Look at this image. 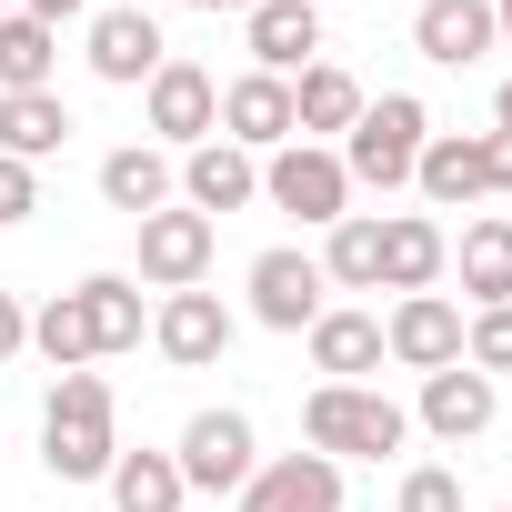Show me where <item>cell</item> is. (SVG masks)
<instances>
[{"label": "cell", "mask_w": 512, "mask_h": 512, "mask_svg": "<svg viewBox=\"0 0 512 512\" xmlns=\"http://www.w3.org/2000/svg\"><path fill=\"white\" fill-rule=\"evenodd\" d=\"M41 462L51 482H111L121 462V422H111V382L101 372H61L41 402Z\"/></svg>", "instance_id": "cell-1"}, {"label": "cell", "mask_w": 512, "mask_h": 512, "mask_svg": "<svg viewBox=\"0 0 512 512\" xmlns=\"http://www.w3.org/2000/svg\"><path fill=\"white\" fill-rule=\"evenodd\" d=\"M302 432H312V452H332V462H382V452L412 442V412H402L392 392H372V382H322V392L302 402Z\"/></svg>", "instance_id": "cell-2"}, {"label": "cell", "mask_w": 512, "mask_h": 512, "mask_svg": "<svg viewBox=\"0 0 512 512\" xmlns=\"http://www.w3.org/2000/svg\"><path fill=\"white\" fill-rule=\"evenodd\" d=\"M422 141H432V111H422L412 91L362 101V121L342 131V171H352V191H402L412 161H422Z\"/></svg>", "instance_id": "cell-3"}, {"label": "cell", "mask_w": 512, "mask_h": 512, "mask_svg": "<svg viewBox=\"0 0 512 512\" xmlns=\"http://www.w3.org/2000/svg\"><path fill=\"white\" fill-rule=\"evenodd\" d=\"M412 181H422L432 211L492 201V191H512V141H502V131H432L422 161H412Z\"/></svg>", "instance_id": "cell-4"}, {"label": "cell", "mask_w": 512, "mask_h": 512, "mask_svg": "<svg viewBox=\"0 0 512 512\" xmlns=\"http://www.w3.org/2000/svg\"><path fill=\"white\" fill-rule=\"evenodd\" d=\"M262 201H272V211H302L312 231H332V221L352 211V171H342V151H322V141H282V151H262Z\"/></svg>", "instance_id": "cell-5"}, {"label": "cell", "mask_w": 512, "mask_h": 512, "mask_svg": "<svg viewBox=\"0 0 512 512\" xmlns=\"http://www.w3.org/2000/svg\"><path fill=\"white\" fill-rule=\"evenodd\" d=\"M181 492H241L251 472H262V442H251V422L231 412V402H211V412H191L181 422Z\"/></svg>", "instance_id": "cell-6"}, {"label": "cell", "mask_w": 512, "mask_h": 512, "mask_svg": "<svg viewBox=\"0 0 512 512\" xmlns=\"http://www.w3.org/2000/svg\"><path fill=\"white\" fill-rule=\"evenodd\" d=\"M322 292L332 282H322L312 251H262V262H251V322H262V332H312L332 312Z\"/></svg>", "instance_id": "cell-7"}, {"label": "cell", "mask_w": 512, "mask_h": 512, "mask_svg": "<svg viewBox=\"0 0 512 512\" xmlns=\"http://www.w3.org/2000/svg\"><path fill=\"white\" fill-rule=\"evenodd\" d=\"M382 362H402V372H452V362H462V302L402 292L392 322H382Z\"/></svg>", "instance_id": "cell-8"}, {"label": "cell", "mask_w": 512, "mask_h": 512, "mask_svg": "<svg viewBox=\"0 0 512 512\" xmlns=\"http://www.w3.org/2000/svg\"><path fill=\"white\" fill-rule=\"evenodd\" d=\"M211 241H221V221H201L191 201H181V211H151V221H141V282H151V292H201Z\"/></svg>", "instance_id": "cell-9"}, {"label": "cell", "mask_w": 512, "mask_h": 512, "mask_svg": "<svg viewBox=\"0 0 512 512\" xmlns=\"http://www.w3.org/2000/svg\"><path fill=\"white\" fill-rule=\"evenodd\" d=\"M181 201L201 211V221H221V211H251V201H262V161H251L241 141H191L181 151Z\"/></svg>", "instance_id": "cell-10"}, {"label": "cell", "mask_w": 512, "mask_h": 512, "mask_svg": "<svg viewBox=\"0 0 512 512\" xmlns=\"http://www.w3.org/2000/svg\"><path fill=\"white\" fill-rule=\"evenodd\" d=\"M141 91H151V131H161L171 151H191V141L221 131V81H211L201 61H161Z\"/></svg>", "instance_id": "cell-11"}, {"label": "cell", "mask_w": 512, "mask_h": 512, "mask_svg": "<svg viewBox=\"0 0 512 512\" xmlns=\"http://www.w3.org/2000/svg\"><path fill=\"white\" fill-rule=\"evenodd\" d=\"M492 412H502V382H492V372H472V362L422 372V412H412V422H422L432 442H482Z\"/></svg>", "instance_id": "cell-12"}, {"label": "cell", "mask_w": 512, "mask_h": 512, "mask_svg": "<svg viewBox=\"0 0 512 512\" xmlns=\"http://www.w3.org/2000/svg\"><path fill=\"white\" fill-rule=\"evenodd\" d=\"M241 512H342V462L332 452H282L241 482Z\"/></svg>", "instance_id": "cell-13"}, {"label": "cell", "mask_w": 512, "mask_h": 512, "mask_svg": "<svg viewBox=\"0 0 512 512\" xmlns=\"http://www.w3.org/2000/svg\"><path fill=\"white\" fill-rule=\"evenodd\" d=\"M151 342H161V362H181V372H211V362L231 352V312H221V292H161V312H151Z\"/></svg>", "instance_id": "cell-14"}, {"label": "cell", "mask_w": 512, "mask_h": 512, "mask_svg": "<svg viewBox=\"0 0 512 512\" xmlns=\"http://www.w3.org/2000/svg\"><path fill=\"white\" fill-rule=\"evenodd\" d=\"M241 31H251V71H272V81H302L312 51H322L312 0H262V11H241Z\"/></svg>", "instance_id": "cell-15"}, {"label": "cell", "mask_w": 512, "mask_h": 512, "mask_svg": "<svg viewBox=\"0 0 512 512\" xmlns=\"http://www.w3.org/2000/svg\"><path fill=\"white\" fill-rule=\"evenodd\" d=\"M221 141H241L251 161H262V151H282V141H292V81H272V71L221 81Z\"/></svg>", "instance_id": "cell-16"}, {"label": "cell", "mask_w": 512, "mask_h": 512, "mask_svg": "<svg viewBox=\"0 0 512 512\" xmlns=\"http://www.w3.org/2000/svg\"><path fill=\"white\" fill-rule=\"evenodd\" d=\"M412 51H422V61H442V71H472L482 51H502L492 0H422V11H412Z\"/></svg>", "instance_id": "cell-17"}, {"label": "cell", "mask_w": 512, "mask_h": 512, "mask_svg": "<svg viewBox=\"0 0 512 512\" xmlns=\"http://www.w3.org/2000/svg\"><path fill=\"white\" fill-rule=\"evenodd\" d=\"M171 191H181V161H171L161 141H121V151L101 161V201H111V211H131V221L171 211Z\"/></svg>", "instance_id": "cell-18"}, {"label": "cell", "mask_w": 512, "mask_h": 512, "mask_svg": "<svg viewBox=\"0 0 512 512\" xmlns=\"http://www.w3.org/2000/svg\"><path fill=\"white\" fill-rule=\"evenodd\" d=\"M442 262H452V241H442L432 211H392L382 221V292H432Z\"/></svg>", "instance_id": "cell-19"}, {"label": "cell", "mask_w": 512, "mask_h": 512, "mask_svg": "<svg viewBox=\"0 0 512 512\" xmlns=\"http://www.w3.org/2000/svg\"><path fill=\"white\" fill-rule=\"evenodd\" d=\"M171 51H161V31H151V11H101L91 21V71L101 81H121V91H141L151 71H161Z\"/></svg>", "instance_id": "cell-20"}, {"label": "cell", "mask_w": 512, "mask_h": 512, "mask_svg": "<svg viewBox=\"0 0 512 512\" xmlns=\"http://www.w3.org/2000/svg\"><path fill=\"white\" fill-rule=\"evenodd\" d=\"M61 141H71L61 91H0V161H51Z\"/></svg>", "instance_id": "cell-21"}, {"label": "cell", "mask_w": 512, "mask_h": 512, "mask_svg": "<svg viewBox=\"0 0 512 512\" xmlns=\"http://www.w3.org/2000/svg\"><path fill=\"white\" fill-rule=\"evenodd\" d=\"M352 121H362V81L342 61H312L292 81V141H322V131H352Z\"/></svg>", "instance_id": "cell-22"}, {"label": "cell", "mask_w": 512, "mask_h": 512, "mask_svg": "<svg viewBox=\"0 0 512 512\" xmlns=\"http://www.w3.org/2000/svg\"><path fill=\"white\" fill-rule=\"evenodd\" d=\"M302 342H312V372H332V382L382 372V312H322Z\"/></svg>", "instance_id": "cell-23"}, {"label": "cell", "mask_w": 512, "mask_h": 512, "mask_svg": "<svg viewBox=\"0 0 512 512\" xmlns=\"http://www.w3.org/2000/svg\"><path fill=\"white\" fill-rule=\"evenodd\" d=\"M31 352H41L51 372H91V362H101V342H91V302H81V292H51V302L31 312Z\"/></svg>", "instance_id": "cell-24"}, {"label": "cell", "mask_w": 512, "mask_h": 512, "mask_svg": "<svg viewBox=\"0 0 512 512\" xmlns=\"http://www.w3.org/2000/svg\"><path fill=\"white\" fill-rule=\"evenodd\" d=\"M462 292H472V312L512 302V221H502V211H482V221L462 231Z\"/></svg>", "instance_id": "cell-25"}, {"label": "cell", "mask_w": 512, "mask_h": 512, "mask_svg": "<svg viewBox=\"0 0 512 512\" xmlns=\"http://www.w3.org/2000/svg\"><path fill=\"white\" fill-rule=\"evenodd\" d=\"M111 512H191L181 462H171V452H121V462H111Z\"/></svg>", "instance_id": "cell-26"}, {"label": "cell", "mask_w": 512, "mask_h": 512, "mask_svg": "<svg viewBox=\"0 0 512 512\" xmlns=\"http://www.w3.org/2000/svg\"><path fill=\"white\" fill-rule=\"evenodd\" d=\"M51 71H61V31L11 11L0 21V91H51Z\"/></svg>", "instance_id": "cell-27"}, {"label": "cell", "mask_w": 512, "mask_h": 512, "mask_svg": "<svg viewBox=\"0 0 512 512\" xmlns=\"http://www.w3.org/2000/svg\"><path fill=\"white\" fill-rule=\"evenodd\" d=\"M322 282L382 292V221H372V211H342V221H332V241H322Z\"/></svg>", "instance_id": "cell-28"}, {"label": "cell", "mask_w": 512, "mask_h": 512, "mask_svg": "<svg viewBox=\"0 0 512 512\" xmlns=\"http://www.w3.org/2000/svg\"><path fill=\"white\" fill-rule=\"evenodd\" d=\"M81 302H91V342H101V352H131V342H141V282H131V272H91Z\"/></svg>", "instance_id": "cell-29"}, {"label": "cell", "mask_w": 512, "mask_h": 512, "mask_svg": "<svg viewBox=\"0 0 512 512\" xmlns=\"http://www.w3.org/2000/svg\"><path fill=\"white\" fill-rule=\"evenodd\" d=\"M462 362H472V372H492V382L512 372V302H492V312H472V322H462Z\"/></svg>", "instance_id": "cell-30"}, {"label": "cell", "mask_w": 512, "mask_h": 512, "mask_svg": "<svg viewBox=\"0 0 512 512\" xmlns=\"http://www.w3.org/2000/svg\"><path fill=\"white\" fill-rule=\"evenodd\" d=\"M402 512H462V482L442 462H422V472H402Z\"/></svg>", "instance_id": "cell-31"}, {"label": "cell", "mask_w": 512, "mask_h": 512, "mask_svg": "<svg viewBox=\"0 0 512 512\" xmlns=\"http://www.w3.org/2000/svg\"><path fill=\"white\" fill-rule=\"evenodd\" d=\"M41 211V181H31V161H0V231L11 221H31Z\"/></svg>", "instance_id": "cell-32"}, {"label": "cell", "mask_w": 512, "mask_h": 512, "mask_svg": "<svg viewBox=\"0 0 512 512\" xmlns=\"http://www.w3.org/2000/svg\"><path fill=\"white\" fill-rule=\"evenodd\" d=\"M21 352H31V312L0 292V362H21Z\"/></svg>", "instance_id": "cell-33"}, {"label": "cell", "mask_w": 512, "mask_h": 512, "mask_svg": "<svg viewBox=\"0 0 512 512\" xmlns=\"http://www.w3.org/2000/svg\"><path fill=\"white\" fill-rule=\"evenodd\" d=\"M21 11H31V21H51V31H61V21H81V11H91V0H21Z\"/></svg>", "instance_id": "cell-34"}, {"label": "cell", "mask_w": 512, "mask_h": 512, "mask_svg": "<svg viewBox=\"0 0 512 512\" xmlns=\"http://www.w3.org/2000/svg\"><path fill=\"white\" fill-rule=\"evenodd\" d=\"M492 131H502V141H512V81H502V101H492Z\"/></svg>", "instance_id": "cell-35"}, {"label": "cell", "mask_w": 512, "mask_h": 512, "mask_svg": "<svg viewBox=\"0 0 512 512\" xmlns=\"http://www.w3.org/2000/svg\"><path fill=\"white\" fill-rule=\"evenodd\" d=\"M492 31H502V51H512V0H492Z\"/></svg>", "instance_id": "cell-36"}, {"label": "cell", "mask_w": 512, "mask_h": 512, "mask_svg": "<svg viewBox=\"0 0 512 512\" xmlns=\"http://www.w3.org/2000/svg\"><path fill=\"white\" fill-rule=\"evenodd\" d=\"M191 11H262V0H191Z\"/></svg>", "instance_id": "cell-37"}, {"label": "cell", "mask_w": 512, "mask_h": 512, "mask_svg": "<svg viewBox=\"0 0 512 512\" xmlns=\"http://www.w3.org/2000/svg\"><path fill=\"white\" fill-rule=\"evenodd\" d=\"M111 11H151V0H111Z\"/></svg>", "instance_id": "cell-38"}, {"label": "cell", "mask_w": 512, "mask_h": 512, "mask_svg": "<svg viewBox=\"0 0 512 512\" xmlns=\"http://www.w3.org/2000/svg\"><path fill=\"white\" fill-rule=\"evenodd\" d=\"M11 11H21V0H0V21H11Z\"/></svg>", "instance_id": "cell-39"}, {"label": "cell", "mask_w": 512, "mask_h": 512, "mask_svg": "<svg viewBox=\"0 0 512 512\" xmlns=\"http://www.w3.org/2000/svg\"><path fill=\"white\" fill-rule=\"evenodd\" d=\"M312 11H322V0H312Z\"/></svg>", "instance_id": "cell-40"}]
</instances>
